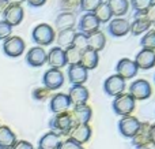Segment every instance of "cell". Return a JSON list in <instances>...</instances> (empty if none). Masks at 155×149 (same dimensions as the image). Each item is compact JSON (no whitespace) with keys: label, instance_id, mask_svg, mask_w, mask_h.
Listing matches in <instances>:
<instances>
[{"label":"cell","instance_id":"obj_8","mask_svg":"<svg viewBox=\"0 0 155 149\" xmlns=\"http://www.w3.org/2000/svg\"><path fill=\"white\" fill-rule=\"evenodd\" d=\"M76 26H78L79 33H82V34H84V36H88V34H91V33L99 30L101 23L98 22V19L95 18V15H94L93 12H84L80 15Z\"/></svg>","mask_w":155,"mask_h":149},{"label":"cell","instance_id":"obj_13","mask_svg":"<svg viewBox=\"0 0 155 149\" xmlns=\"http://www.w3.org/2000/svg\"><path fill=\"white\" fill-rule=\"evenodd\" d=\"M67 95H68V99H70V103L72 107L87 104L88 99H90L88 89L84 85H71Z\"/></svg>","mask_w":155,"mask_h":149},{"label":"cell","instance_id":"obj_12","mask_svg":"<svg viewBox=\"0 0 155 149\" xmlns=\"http://www.w3.org/2000/svg\"><path fill=\"white\" fill-rule=\"evenodd\" d=\"M46 63L51 68H57L61 70L65 66H68L67 57H65V51L60 47H52L49 52H46Z\"/></svg>","mask_w":155,"mask_h":149},{"label":"cell","instance_id":"obj_22","mask_svg":"<svg viewBox=\"0 0 155 149\" xmlns=\"http://www.w3.org/2000/svg\"><path fill=\"white\" fill-rule=\"evenodd\" d=\"M98 63H99V55L98 52L93 51L90 48H84L82 51V55H80V62L79 64L83 66L87 71L90 70H95L98 67Z\"/></svg>","mask_w":155,"mask_h":149},{"label":"cell","instance_id":"obj_41","mask_svg":"<svg viewBox=\"0 0 155 149\" xmlns=\"http://www.w3.org/2000/svg\"><path fill=\"white\" fill-rule=\"evenodd\" d=\"M11 149H34V147H33V144H30L29 141L21 140V141H16L15 145Z\"/></svg>","mask_w":155,"mask_h":149},{"label":"cell","instance_id":"obj_42","mask_svg":"<svg viewBox=\"0 0 155 149\" xmlns=\"http://www.w3.org/2000/svg\"><path fill=\"white\" fill-rule=\"evenodd\" d=\"M25 2H26L27 4L30 5V7L40 8V7H42V5H45L48 0H25Z\"/></svg>","mask_w":155,"mask_h":149},{"label":"cell","instance_id":"obj_25","mask_svg":"<svg viewBox=\"0 0 155 149\" xmlns=\"http://www.w3.org/2000/svg\"><path fill=\"white\" fill-rule=\"evenodd\" d=\"M56 27L57 30H67V29H74L76 26V16L74 12H60L57 15L56 21Z\"/></svg>","mask_w":155,"mask_h":149},{"label":"cell","instance_id":"obj_21","mask_svg":"<svg viewBox=\"0 0 155 149\" xmlns=\"http://www.w3.org/2000/svg\"><path fill=\"white\" fill-rule=\"evenodd\" d=\"M135 64L137 68L142 70H150V68L155 67V51H150V49H140L136 54L134 59Z\"/></svg>","mask_w":155,"mask_h":149},{"label":"cell","instance_id":"obj_19","mask_svg":"<svg viewBox=\"0 0 155 149\" xmlns=\"http://www.w3.org/2000/svg\"><path fill=\"white\" fill-rule=\"evenodd\" d=\"M107 33L114 38H121L129 33V22L125 18H112L107 23Z\"/></svg>","mask_w":155,"mask_h":149},{"label":"cell","instance_id":"obj_2","mask_svg":"<svg viewBox=\"0 0 155 149\" xmlns=\"http://www.w3.org/2000/svg\"><path fill=\"white\" fill-rule=\"evenodd\" d=\"M112 108L113 112L118 116H128L132 115V112L136 108V101L128 95V93H121V95L116 96L112 101Z\"/></svg>","mask_w":155,"mask_h":149},{"label":"cell","instance_id":"obj_39","mask_svg":"<svg viewBox=\"0 0 155 149\" xmlns=\"http://www.w3.org/2000/svg\"><path fill=\"white\" fill-rule=\"evenodd\" d=\"M59 149H84V148H83V145H79L75 141H72V140L67 138L65 141H61Z\"/></svg>","mask_w":155,"mask_h":149},{"label":"cell","instance_id":"obj_40","mask_svg":"<svg viewBox=\"0 0 155 149\" xmlns=\"http://www.w3.org/2000/svg\"><path fill=\"white\" fill-rule=\"evenodd\" d=\"M144 16L147 18V21L150 22L151 26H155V3H153L151 7L144 12Z\"/></svg>","mask_w":155,"mask_h":149},{"label":"cell","instance_id":"obj_38","mask_svg":"<svg viewBox=\"0 0 155 149\" xmlns=\"http://www.w3.org/2000/svg\"><path fill=\"white\" fill-rule=\"evenodd\" d=\"M72 45L75 47V48L80 49V51H83L84 48H87V45H86V36L82 34V33H79V32H76Z\"/></svg>","mask_w":155,"mask_h":149},{"label":"cell","instance_id":"obj_16","mask_svg":"<svg viewBox=\"0 0 155 149\" xmlns=\"http://www.w3.org/2000/svg\"><path fill=\"white\" fill-rule=\"evenodd\" d=\"M71 107L70 99H68L67 93H56L51 97V101H49V109L53 115L56 114H61V112H68Z\"/></svg>","mask_w":155,"mask_h":149},{"label":"cell","instance_id":"obj_7","mask_svg":"<svg viewBox=\"0 0 155 149\" xmlns=\"http://www.w3.org/2000/svg\"><path fill=\"white\" fill-rule=\"evenodd\" d=\"M139 126H140V120L134 115L123 116L117 123V129L120 131V134L124 138H129V140L136 134Z\"/></svg>","mask_w":155,"mask_h":149},{"label":"cell","instance_id":"obj_1","mask_svg":"<svg viewBox=\"0 0 155 149\" xmlns=\"http://www.w3.org/2000/svg\"><path fill=\"white\" fill-rule=\"evenodd\" d=\"M31 40L37 44V47H49L56 40V32L48 23H40L33 27Z\"/></svg>","mask_w":155,"mask_h":149},{"label":"cell","instance_id":"obj_48","mask_svg":"<svg viewBox=\"0 0 155 149\" xmlns=\"http://www.w3.org/2000/svg\"><path fill=\"white\" fill-rule=\"evenodd\" d=\"M153 2H154V3H155V0H153Z\"/></svg>","mask_w":155,"mask_h":149},{"label":"cell","instance_id":"obj_47","mask_svg":"<svg viewBox=\"0 0 155 149\" xmlns=\"http://www.w3.org/2000/svg\"><path fill=\"white\" fill-rule=\"evenodd\" d=\"M154 81H155V74H154Z\"/></svg>","mask_w":155,"mask_h":149},{"label":"cell","instance_id":"obj_11","mask_svg":"<svg viewBox=\"0 0 155 149\" xmlns=\"http://www.w3.org/2000/svg\"><path fill=\"white\" fill-rule=\"evenodd\" d=\"M91 136H93V129H91L90 123H86V125H74L71 131L68 133V138L75 141L79 145H84L86 142H88Z\"/></svg>","mask_w":155,"mask_h":149},{"label":"cell","instance_id":"obj_27","mask_svg":"<svg viewBox=\"0 0 155 149\" xmlns=\"http://www.w3.org/2000/svg\"><path fill=\"white\" fill-rule=\"evenodd\" d=\"M16 142V134L8 126H0V149H11Z\"/></svg>","mask_w":155,"mask_h":149},{"label":"cell","instance_id":"obj_35","mask_svg":"<svg viewBox=\"0 0 155 149\" xmlns=\"http://www.w3.org/2000/svg\"><path fill=\"white\" fill-rule=\"evenodd\" d=\"M49 95H51V90H48L46 88H35L31 92V97L34 99L35 101H45L46 99H49Z\"/></svg>","mask_w":155,"mask_h":149},{"label":"cell","instance_id":"obj_17","mask_svg":"<svg viewBox=\"0 0 155 149\" xmlns=\"http://www.w3.org/2000/svg\"><path fill=\"white\" fill-rule=\"evenodd\" d=\"M70 115L74 125H86V123H90L91 118H93V109L88 104L76 106L72 108Z\"/></svg>","mask_w":155,"mask_h":149},{"label":"cell","instance_id":"obj_46","mask_svg":"<svg viewBox=\"0 0 155 149\" xmlns=\"http://www.w3.org/2000/svg\"><path fill=\"white\" fill-rule=\"evenodd\" d=\"M135 149H151L150 147H143V148H135Z\"/></svg>","mask_w":155,"mask_h":149},{"label":"cell","instance_id":"obj_5","mask_svg":"<svg viewBox=\"0 0 155 149\" xmlns=\"http://www.w3.org/2000/svg\"><path fill=\"white\" fill-rule=\"evenodd\" d=\"M26 49L23 38L19 36H10L7 40L3 41V52L8 57H19L23 55Z\"/></svg>","mask_w":155,"mask_h":149},{"label":"cell","instance_id":"obj_3","mask_svg":"<svg viewBox=\"0 0 155 149\" xmlns=\"http://www.w3.org/2000/svg\"><path fill=\"white\" fill-rule=\"evenodd\" d=\"M74 123L72 119H71L70 112H61V114H56L53 115L51 120H49V127H51V131L59 134L60 137L65 136L68 137V133L71 131Z\"/></svg>","mask_w":155,"mask_h":149},{"label":"cell","instance_id":"obj_44","mask_svg":"<svg viewBox=\"0 0 155 149\" xmlns=\"http://www.w3.org/2000/svg\"><path fill=\"white\" fill-rule=\"evenodd\" d=\"M8 5H22V3H25V0H4Z\"/></svg>","mask_w":155,"mask_h":149},{"label":"cell","instance_id":"obj_34","mask_svg":"<svg viewBox=\"0 0 155 149\" xmlns=\"http://www.w3.org/2000/svg\"><path fill=\"white\" fill-rule=\"evenodd\" d=\"M104 0H79V10L84 12H94Z\"/></svg>","mask_w":155,"mask_h":149},{"label":"cell","instance_id":"obj_37","mask_svg":"<svg viewBox=\"0 0 155 149\" xmlns=\"http://www.w3.org/2000/svg\"><path fill=\"white\" fill-rule=\"evenodd\" d=\"M12 34V26L7 23L5 21H0V41L7 40L10 36Z\"/></svg>","mask_w":155,"mask_h":149},{"label":"cell","instance_id":"obj_6","mask_svg":"<svg viewBox=\"0 0 155 149\" xmlns=\"http://www.w3.org/2000/svg\"><path fill=\"white\" fill-rule=\"evenodd\" d=\"M42 85L48 90H59L64 85V74L57 68H48L42 75Z\"/></svg>","mask_w":155,"mask_h":149},{"label":"cell","instance_id":"obj_31","mask_svg":"<svg viewBox=\"0 0 155 149\" xmlns=\"http://www.w3.org/2000/svg\"><path fill=\"white\" fill-rule=\"evenodd\" d=\"M129 5L132 7V10L135 11V16H142L144 15V12L151 7L153 0H128Z\"/></svg>","mask_w":155,"mask_h":149},{"label":"cell","instance_id":"obj_24","mask_svg":"<svg viewBox=\"0 0 155 149\" xmlns=\"http://www.w3.org/2000/svg\"><path fill=\"white\" fill-rule=\"evenodd\" d=\"M60 144H61V140L59 134L48 131L38 141V149H59Z\"/></svg>","mask_w":155,"mask_h":149},{"label":"cell","instance_id":"obj_43","mask_svg":"<svg viewBox=\"0 0 155 149\" xmlns=\"http://www.w3.org/2000/svg\"><path fill=\"white\" fill-rule=\"evenodd\" d=\"M150 137H151V145H154V147H155V123H153V125H151Z\"/></svg>","mask_w":155,"mask_h":149},{"label":"cell","instance_id":"obj_28","mask_svg":"<svg viewBox=\"0 0 155 149\" xmlns=\"http://www.w3.org/2000/svg\"><path fill=\"white\" fill-rule=\"evenodd\" d=\"M150 27H151L150 22L147 21V18H146L144 15L135 16L134 22L129 23V32L134 36H140V34H144L146 32H148Z\"/></svg>","mask_w":155,"mask_h":149},{"label":"cell","instance_id":"obj_15","mask_svg":"<svg viewBox=\"0 0 155 149\" xmlns=\"http://www.w3.org/2000/svg\"><path fill=\"white\" fill-rule=\"evenodd\" d=\"M26 60L27 66L33 68L42 67L44 64H46V51L42 47H31L26 54Z\"/></svg>","mask_w":155,"mask_h":149},{"label":"cell","instance_id":"obj_30","mask_svg":"<svg viewBox=\"0 0 155 149\" xmlns=\"http://www.w3.org/2000/svg\"><path fill=\"white\" fill-rule=\"evenodd\" d=\"M93 14L95 15V18L98 19L99 23H109L113 18L112 12H110V8H109V5H107L106 2H102Z\"/></svg>","mask_w":155,"mask_h":149},{"label":"cell","instance_id":"obj_33","mask_svg":"<svg viewBox=\"0 0 155 149\" xmlns=\"http://www.w3.org/2000/svg\"><path fill=\"white\" fill-rule=\"evenodd\" d=\"M65 51V57H67V63L68 64H78L80 62V55H82V51L80 49L75 48L74 45L68 47Z\"/></svg>","mask_w":155,"mask_h":149},{"label":"cell","instance_id":"obj_26","mask_svg":"<svg viewBox=\"0 0 155 149\" xmlns=\"http://www.w3.org/2000/svg\"><path fill=\"white\" fill-rule=\"evenodd\" d=\"M113 18H123L129 10L128 0H106Z\"/></svg>","mask_w":155,"mask_h":149},{"label":"cell","instance_id":"obj_32","mask_svg":"<svg viewBox=\"0 0 155 149\" xmlns=\"http://www.w3.org/2000/svg\"><path fill=\"white\" fill-rule=\"evenodd\" d=\"M140 47L143 49L155 51V30H148L144 33V36L140 38Z\"/></svg>","mask_w":155,"mask_h":149},{"label":"cell","instance_id":"obj_9","mask_svg":"<svg viewBox=\"0 0 155 149\" xmlns=\"http://www.w3.org/2000/svg\"><path fill=\"white\" fill-rule=\"evenodd\" d=\"M139 73V68L135 64V62L132 59H128V57H123L117 62L116 64V74L118 77L127 81V79H132L137 75Z\"/></svg>","mask_w":155,"mask_h":149},{"label":"cell","instance_id":"obj_4","mask_svg":"<svg viewBox=\"0 0 155 149\" xmlns=\"http://www.w3.org/2000/svg\"><path fill=\"white\" fill-rule=\"evenodd\" d=\"M129 96L134 99L135 101H143L147 100L153 95V89L151 85L147 79H136L129 85Z\"/></svg>","mask_w":155,"mask_h":149},{"label":"cell","instance_id":"obj_14","mask_svg":"<svg viewBox=\"0 0 155 149\" xmlns=\"http://www.w3.org/2000/svg\"><path fill=\"white\" fill-rule=\"evenodd\" d=\"M150 129L151 123L148 122H140V126L137 129L136 134L131 138V142L134 148H143L151 145V137H150Z\"/></svg>","mask_w":155,"mask_h":149},{"label":"cell","instance_id":"obj_20","mask_svg":"<svg viewBox=\"0 0 155 149\" xmlns=\"http://www.w3.org/2000/svg\"><path fill=\"white\" fill-rule=\"evenodd\" d=\"M67 75L71 85H84L86 81L88 79V71L79 63L78 64H68Z\"/></svg>","mask_w":155,"mask_h":149},{"label":"cell","instance_id":"obj_45","mask_svg":"<svg viewBox=\"0 0 155 149\" xmlns=\"http://www.w3.org/2000/svg\"><path fill=\"white\" fill-rule=\"evenodd\" d=\"M7 5H8V4L4 2V0H0V14L4 12V10L7 8Z\"/></svg>","mask_w":155,"mask_h":149},{"label":"cell","instance_id":"obj_10","mask_svg":"<svg viewBox=\"0 0 155 149\" xmlns=\"http://www.w3.org/2000/svg\"><path fill=\"white\" fill-rule=\"evenodd\" d=\"M124 90H125V81L121 77H118L117 74H113V75L107 77L104 81V92L109 97L114 99L116 96L124 93Z\"/></svg>","mask_w":155,"mask_h":149},{"label":"cell","instance_id":"obj_36","mask_svg":"<svg viewBox=\"0 0 155 149\" xmlns=\"http://www.w3.org/2000/svg\"><path fill=\"white\" fill-rule=\"evenodd\" d=\"M79 8V0H61L60 2V8L63 12H74L75 8Z\"/></svg>","mask_w":155,"mask_h":149},{"label":"cell","instance_id":"obj_29","mask_svg":"<svg viewBox=\"0 0 155 149\" xmlns=\"http://www.w3.org/2000/svg\"><path fill=\"white\" fill-rule=\"evenodd\" d=\"M76 32L74 29H67V30H60L56 34V41L57 47H60L61 49H67L68 47L72 45L74 38H75Z\"/></svg>","mask_w":155,"mask_h":149},{"label":"cell","instance_id":"obj_23","mask_svg":"<svg viewBox=\"0 0 155 149\" xmlns=\"http://www.w3.org/2000/svg\"><path fill=\"white\" fill-rule=\"evenodd\" d=\"M86 45H87V48L99 54L101 51H104L105 45H106V36L104 34V32L97 30V32L86 36Z\"/></svg>","mask_w":155,"mask_h":149},{"label":"cell","instance_id":"obj_18","mask_svg":"<svg viewBox=\"0 0 155 149\" xmlns=\"http://www.w3.org/2000/svg\"><path fill=\"white\" fill-rule=\"evenodd\" d=\"M3 15V21H5L10 26H18L22 23L25 18V10L22 5H7L4 10Z\"/></svg>","mask_w":155,"mask_h":149}]
</instances>
